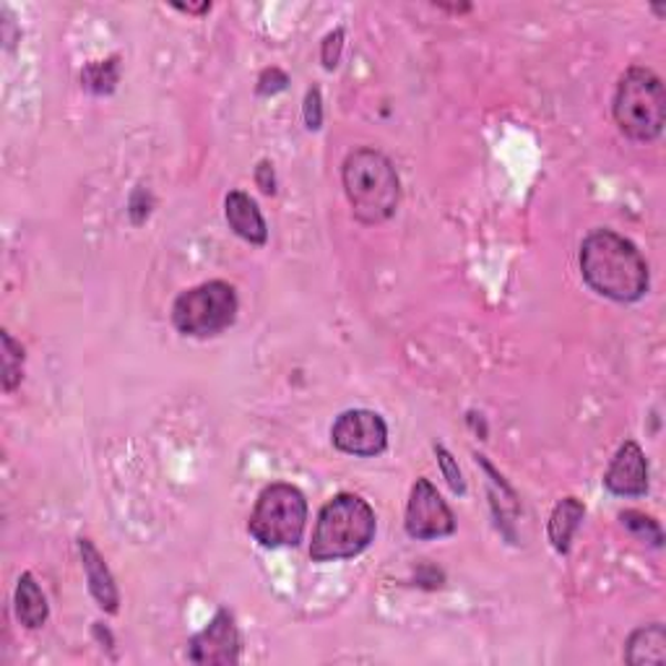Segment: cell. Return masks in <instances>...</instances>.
<instances>
[{
    "label": "cell",
    "mask_w": 666,
    "mask_h": 666,
    "mask_svg": "<svg viewBox=\"0 0 666 666\" xmlns=\"http://www.w3.org/2000/svg\"><path fill=\"white\" fill-rule=\"evenodd\" d=\"M287 84H290V79H287L284 71L266 69L261 73V79H258V94H261V97H271V94L284 92Z\"/></svg>",
    "instance_id": "22"
},
{
    "label": "cell",
    "mask_w": 666,
    "mask_h": 666,
    "mask_svg": "<svg viewBox=\"0 0 666 666\" xmlns=\"http://www.w3.org/2000/svg\"><path fill=\"white\" fill-rule=\"evenodd\" d=\"M48 599H44L42 589L37 586L34 575L24 573L19 579L17 586V617L19 623L29 627V631H37V627H42L48 623Z\"/></svg>",
    "instance_id": "15"
},
{
    "label": "cell",
    "mask_w": 666,
    "mask_h": 666,
    "mask_svg": "<svg viewBox=\"0 0 666 666\" xmlns=\"http://www.w3.org/2000/svg\"><path fill=\"white\" fill-rule=\"evenodd\" d=\"M3 342V388L13 391L21 383V367H24V346L13 342L9 331L0 333Z\"/></svg>",
    "instance_id": "17"
},
{
    "label": "cell",
    "mask_w": 666,
    "mask_h": 666,
    "mask_svg": "<svg viewBox=\"0 0 666 666\" xmlns=\"http://www.w3.org/2000/svg\"><path fill=\"white\" fill-rule=\"evenodd\" d=\"M117 79H121V71H117V58H110V61H100V63H89L86 69L81 71V84H84L89 92H94V94L115 92Z\"/></svg>",
    "instance_id": "16"
},
{
    "label": "cell",
    "mask_w": 666,
    "mask_h": 666,
    "mask_svg": "<svg viewBox=\"0 0 666 666\" xmlns=\"http://www.w3.org/2000/svg\"><path fill=\"white\" fill-rule=\"evenodd\" d=\"M308 527V500L298 487L277 482L258 495L248 531L263 547H298Z\"/></svg>",
    "instance_id": "5"
},
{
    "label": "cell",
    "mask_w": 666,
    "mask_h": 666,
    "mask_svg": "<svg viewBox=\"0 0 666 666\" xmlns=\"http://www.w3.org/2000/svg\"><path fill=\"white\" fill-rule=\"evenodd\" d=\"M256 183H258V188L263 190L266 196H273L277 194V177H273V167H271V162H261V165L256 167Z\"/></svg>",
    "instance_id": "23"
},
{
    "label": "cell",
    "mask_w": 666,
    "mask_h": 666,
    "mask_svg": "<svg viewBox=\"0 0 666 666\" xmlns=\"http://www.w3.org/2000/svg\"><path fill=\"white\" fill-rule=\"evenodd\" d=\"M435 454H438L443 477H446V482L450 485V490H454L456 495H464L466 492V485H464L461 469H458V464L454 461V456H450V450L446 446H435Z\"/></svg>",
    "instance_id": "19"
},
{
    "label": "cell",
    "mask_w": 666,
    "mask_h": 666,
    "mask_svg": "<svg viewBox=\"0 0 666 666\" xmlns=\"http://www.w3.org/2000/svg\"><path fill=\"white\" fill-rule=\"evenodd\" d=\"M331 440L342 454L377 456L388 448V427L381 414L370 409H350L339 414L331 427Z\"/></svg>",
    "instance_id": "8"
},
{
    "label": "cell",
    "mask_w": 666,
    "mask_h": 666,
    "mask_svg": "<svg viewBox=\"0 0 666 666\" xmlns=\"http://www.w3.org/2000/svg\"><path fill=\"white\" fill-rule=\"evenodd\" d=\"M342 183L352 214L362 225H383L394 217L402 201V183L386 154L377 149H354L344 159Z\"/></svg>",
    "instance_id": "2"
},
{
    "label": "cell",
    "mask_w": 666,
    "mask_h": 666,
    "mask_svg": "<svg viewBox=\"0 0 666 666\" xmlns=\"http://www.w3.org/2000/svg\"><path fill=\"white\" fill-rule=\"evenodd\" d=\"M604 487L620 498H641L648 492V464L638 443L627 440L604 474Z\"/></svg>",
    "instance_id": "10"
},
{
    "label": "cell",
    "mask_w": 666,
    "mask_h": 666,
    "mask_svg": "<svg viewBox=\"0 0 666 666\" xmlns=\"http://www.w3.org/2000/svg\"><path fill=\"white\" fill-rule=\"evenodd\" d=\"M614 121L620 131L633 141H656L664 131L666 121V94L662 79L648 69L625 71L620 79L617 92H614L612 105Z\"/></svg>",
    "instance_id": "4"
},
{
    "label": "cell",
    "mask_w": 666,
    "mask_h": 666,
    "mask_svg": "<svg viewBox=\"0 0 666 666\" xmlns=\"http://www.w3.org/2000/svg\"><path fill=\"white\" fill-rule=\"evenodd\" d=\"M225 217L229 229L237 237L250 242V246H266L269 240V227H266V219L258 204L242 190H232L225 198Z\"/></svg>",
    "instance_id": "11"
},
{
    "label": "cell",
    "mask_w": 666,
    "mask_h": 666,
    "mask_svg": "<svg viewBox=\"0 0 666 666\" xmlns=\"http://www.w3.org/2000/svg\"><path fill=\"white\" fill-rule=\"evenodd\" d=\"M305 125L310 131H321L323 125V100L318 86H310L305 94Z\"/></svg>",
    "instance_id": "21"
},
{
    "label": "cell",
    "mask_w": 666,
    "mask_h": 666,
    "mask_svg": "<svg viewBox=\"0 0 666 666\" xmlns=\"http://www.w3.org/2000/svg\"><path fill=\"white\" fill-rule=\"evenodd\" d=\"M581 277L596 294L614 302H638L648 292V263L641 250L612 229H594L581 242Z\"/></svg>",
    "instance_id": "1"
},
{
    "label": "cell",
    "mask_w": 666,
    "mask_h": 666,
    "mask_svg": "<svg viewBox=\"0 0 666 666\" xmlns=\"http://www.w3.org/2000/svg\"><path fill=\"white\" fill-rule=\"evenodd\" d=\"M375 510L360 495L342 492L318 513L310 558L315 562L350 560L365 552L375 539Z\"/></svg>",
    "instance_id": "3"
},
{
    "label": "cell",
    "mask_w": 666,
    "mask_h": 666,
    "mask_svg": "<svg viewBox=\"0 0 666 666\" xmlns=\"http://www.w3.org/2000/svg\"><path fill=\"white\" fill-rule=\"evenodd\" d=\"M625 662L631 666H662L666 662V631L662 623L643 625L625 643Z\"/></svg>",
    "instance_id": "13"
},
{
    "label": "cell",
    "mask_w": 666,
    "mask_h": 666,
    "mask_svg": "<svg viewBox=\"0 0 666 666\" xmlns=\"http://www.w3.org/2000/svg\"><path fill=\"white\" fill-rule=\"evenodd\" d=\"M583 516H586V508L575 498H565L554 506L550 516V542L560 554L570 552V542H573V534L579 531Z\"/></svg>",
    "instance_id": "14"
},
{
    "label": "cell",
    "mask_w": 666,
    "mask_h": 666,
    "mask_svg": "<svg viewBox=\"0 0 666 666\" xmlns=\"http://www.w3.org/2000/svg\"><path fill=\"white\" fill-rule=\"evenodd\" d=\"M79 554H81V565L86 570V581L92 596L97 599L102 610L115 614L117 606H121V594H117L115 579L113 573H110L105 558H102L97 547L89 542V539H79Z\"/></svg>",
    "instance_id": "12"
},
{
    "label": "cell",
    "mask_w": 666,
    "mask_h": 666,
    "mask_svg": "<svg viewBox=\"0 0 666 666\" xmlns=\"http://www.w3.org/2000/svg\"><path fill=\"white\" fill-rule=\"evenodd\" d=\"M237 310H240V302H237L232 284L206 281L175 300L173 323L183 336L209 339L235 323Z\"/></svg>",
    "instance_id": "6"
},
{
    "label": "cell",
    "mask_w": 666,
    "mask_h": 666,
    "mask_svg": "<svg viewBox=\"0 0 666 666\" xmlns=\"http://www.w3.org/2000/svg\"><path fill=\"white\" fill-rule=\"evenodd\" d=\"M146 196H149V194H146L144 188H138L136 194H133V198H131V209H128V214H131L133 225H144L146 217H149V201H146V204H138L141 198H146Z\"/></svg>",
    "instance_id": "24"
},
{
    "label": "cell",
    "mask_w": 666,
    "mask_h": 666,
    "mask_svg": "<svg viewBox=\"0 0 666 666\" xmlns=\"http://www.w3.org/2000/svg\"><path fill=\"white\" fill-rule=\"evenodd\" d=\"M188 658L196 664H235L240 658V631L227 610H219L209 627L190 641Z\"/></svg>",
    "instance_id": "9"
},
{
    "label": "cell",
    "mask_w": 666,
    "mask_h": 666,
    "mask_svg": "<svg viewBox=\"0 0 666 666\" xmlns=\"http://www.w3.org/2000/svg\"><path fill=\"white\" fill-rule=\"evenodd\" d=\"M342 48H344V29H333L331 34H325L323 48H321V61L325 71H333L339 65V58H342Z\"/></svg>",
    "instance_id": "20"
},
{
    "label": "cell",
    "mask_w": 666,
    "mask_h": 666,
    "mask_svg": "<svg viewBox=\"0 0 666 666\" xmlns=\"http://www.w3.org/2000/svg\"><path fill=\"white\" fill-rule=\"evenodd\" d=\"M175 9L177 11H183V13H194V17H201V13H209L211 11V3L209 0H204V3H198V6H194V3H175Z\"/></svg>",
    "instance_id": "25"
},
{
    "label": "cell",
    "mask_w": 666,
    "mask_h": 666,
    "mask_svg": "<svg viewBox=\"0 0 666 666\" xmlns=\"http://www.w3.org/2000/svg\"><path fill=\"white\" fill-rule=\"evenodd\" d=\"M620 521H623V527L631 529L635 537L646 539V542H651L654 547H662L664 537H662V529H658V523L654 521V518L643 516V513H638V510H625V513H620Z\"/></svg>",
    "instance_id": "18"
},
{
    "label": "cell",
    "mask_w": 666,
    "mask_h": 666,
    "mask_svg": "<svg viewBox=\"0 0 666 666\" xmlns=\"http://www.w3.org/2000/svg\"><path fill=\"white\" fill-rule=\"evenodd\" d=\"M456 531V516L448 502L440 498L430 479L419 477L412 487L409 506H406V534L412 539H440Z\"/></svg>",
    "instance_id": "7"
}]
</instances>
